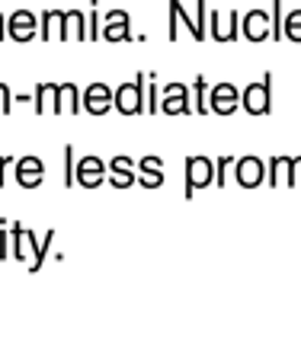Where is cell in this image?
I'll list each match as a JSON object with an SVG mask.
<instances>
[{"label":"cell","mask_w":301,"mask_h":361,"mask_svg":"<svg viewBox=\"0 0 301 361\" xmlns=\"http://www.w3.org/2000/svg\"><path fill=\"white\" fill-rule=\"evenodd\" d=\"M52 243H55V231H48L45 240H35V233L26 231L23 224H10V252H13V259L29 262V272H39L42 269L45 252Z\"/></svg>","instance_id":"cell-1"},{"label":"cell","mask_w":301,"mask_h":361,"mask_svg":"<svg viewBox=\"0 0 301 361\" xmlns=\"http://www.w3.org/2000/svg\"><path fill=\"white\" fill-rule=\"evenodd\" d=\"M144 80H148V74H138L135 80L112 90V109H119L122 116H141L144 112Z\"/></svg>","instance_id":"cell-2"},{"label":"cell","mask_w":301,"mask_h":361,"mask_svg":"<svg viewBox=\"0 0 301 361\" xmlns=\"http://www.w3.org/2000/svg\"><path fill=\"white\" fill-rule=\"evenodd\" d=\"M240 109H247L250 116H269L273 109V77H263V80L250 83V87L240 93Z\"/></svg>","instance_id":"cell-3"},{"label":"cell","mask_w":301,"mask_h":361,"mask_svg":"<svg viewBox=\"0 0 301 361\" xmlns=\"http://www.w3.org/2000/svg\"><path fill=\"white\" fill-rule=\"evenodd\" d=\"M215 185V160L212 157H189L186 160V189L183 195L192 198L199 189Z\"/></svg>","instance_id":"cell-4"},{"label":"cell","mask_w":301,"mask_h":361,"mask_svg":"<svg viewBox=\"0 0 301 361\" xmlns=\"http://www.w3.org/2000/svg\"><path fill=\"white\" fill-rule=\"evenodd\" d=\"M164 116H192V96L186 83H167L158 106Z\"/></svg>","instance_id":"cell-5"},{"label":"cell","mask_w":301,"mask_h":361,"mask_svg":"<svg viewBox=\"0 0 301 361\" xmlns=\"http://www.w3.org/2000/svg\"><path fill=\"white\" fill-rule=\"evenodd\" d=\"M234 183L240 189H256L266 183V164L260 157H237L234 160Z\"/></svg>","instance_id":"cell-6"},{"label":"cell","mask_w":301,"mask_h":361,"mask_svg":"<svg viewBox=\"0 0 301 361\" xmlns=\"http://www.w3.org/2000/svg\"><path fill=\"white\" fill-rule=\"evenodd\" d=\"M7 39H13V42L39 39V16L33 10H13L7 16Z\"/></svg>","instance_id":"cell-7"},{"label":"cell","mask_w":301,"mask_h":361,"mask_svg":"<svg viewBox=\"0 0 301 361\" xmlns=\"http://www.w3.org/2000/svg\"><path fill=\"white\" fill-rule=\"evenodd\" d=\"M208 109L215 116H234L240 109V90L234 83H215L208 90Z\"/></svg>","instance_id":"cell-8"},{"label":"cell","mask_w":301,"mask_h":361,"mask_svg":"<svg viewBox=\"0 0 301 361\" xmlns=\"http://www.w3.org/2000/svg\"><path fill=\"white\" fill-rule=\"evenodd\" d=\"M81 183L83 189H96L106 183V160L100 157H81V164H74V185Z\"/></svg>","instance_id":"cell-9"},{"label":"cell","mask_w":301,"mask_h":361,"mask_svg":"<svg viewBox=\"0 0 301 361\" xmlns=\"http://www.w3.org/2000/svg\"><path fill=\"white\" fill-rule=\"evenodd\" d=\"M81 109L90 112V116H106V112L112 109V90L110 83H90L87 90H83L81 96Z\"/></svg>","instance_id":"cell-10"},{"label":"cell","mask_w":301,"mask_h":361,"mask_svg":"<svg viewBox=\"0 0 301 361\" xmlns=\"http://www.w3.org/2000/svg\"><path fill=\"white\" fill-rule=\"evenodd\" d=\"M208 20H212L208 35H212L215 42H237L240 39V13H237V10H231L228 16H221L218 10H212V13H208Z\"/></svg>","instance_id":"cell-11"},{"label":"cell","mask_w":301,"mask_h":361,"mask_svg":"<svg viewBox=\"0 0 301 361\" xmlns=\"http://www.w3.org/2000/svg\"><path fill=\"white\" fill-rule=\"evenodd\" d=\"M273 26H269V13L266 10H250L240 16V35L250 42H266Z\"/></svg>","instance_id":"cell-12"},{"label":"cell","mask_w":301,"mask_h":361,"mask_svg":"<svg viewBox=\"0 0 301 361\" xmlns=\"http://www.w3.org/2000/svg\"><path fill=\"white\" fill-rule=\"evenodd\" d=\"M16 183L23 185V189H39L42 185V176H45V166H42V160L39 157H20L16 160Z\"/></svg>","instance_id":"cell-13"},{"label":"cell","mask_w":301,"mask_h":361,"mask_svg":"<svg viewBox=\"0 0 301 361\" xmlns=\"http://www.w3.org/2000/svg\"><path fill=\"white\" fill-rule=\"evenodd\" d=\"M100 39L106 42H125L131 39V16L125 10H110L106 13V26H103V35Z\"/></svg>","instance_id":"cell-14"},{"label":"cell","mask_w":301,"mask_h":361,"mask_svg":"<svg viewBox=\"0 0 301 361\" xmlns=\"http://www.w3.org/2000/svg\"><path fill=\"white\" fill-rule=\"evenodd\" d=\"M106 173H110V183L116 185V189H129V185L138 183V173H135L131 157H112L110 164H106Z\"/></svg>","instance_id":"cell-15"},{"label":"cell","mask_w":301,"mask_h":361,"mask_svg":"<svg viewBox=\"0 0 301 361\" xmlns=\"http://www.w3.org/2000/svg\"><path fill=\"white\" fill-rule=\"evenodd\" d=\"M58 112H71V116H81V87L71 80L58 83V96H55V116Z\"/></svg>","instance_id":"cell-16"},{"label":"cell","mask_w":301,"mask_h":361,"mask_svg":"<svg viewBox=\"0 0 301 361\" xmlns=\"http://www.w3.org/2000/svg\"><path fill=\"white\" fill-rule=\"evenodd\" d=\"M64 32V10H45L39 16V39H61Z\"/></svg>","instance_id":"cell-17"},{"label":"cell","mask_w":301,"mask_h":361,"mask_svg":"<svg viewBox=\"0 0 301 361\" xmlns=\"http://www.w3.org/2000/svg\"><path fill=\"white\" fill-rule=\"evenodd\" d=\"M64 39L87 42V13H81V10H64V32H61V42H64Z\"/></svg>","instance_id":"cell-18"},{"label":"cell","mask_w":301,"mask_h":361,"mask_svg":"<svg viewBox=\"0 0 301 361\" xmlns=\"http://www.w3.org/2000/svg\"><path fill=\"white\" fill-rule=\"evenodd\" d=\"M55 96H58V83H35V102H33L35 116L55 112Z\"/></svg>","instance_id":"cell-19"},{"label":"cell","mask_w":301,"mask_h":361,"mask_svg":"<svg viewBox=\"0 0 301 361\" xmlns=\"http://www.w3.org/2000/svg\"><path fill=\"white\" fill-rule=\"evenodd\" d=\"M288 173H292V157H269L266 185H288Z\"/></svg>","instance_id":"cell-20"},{"label":"cell","mask_w":301,"mask_h":361,"mask_svg":"<svg viewBox=\"0 0 301 361\" xmlns=\"http://www.w3.org/2000/svg\"><path fill=\"white\" fill-rule=\"evenodd\" d=\"M189 96H192V112H202V116H206L208 112V80L206 77H196V80H192Z\"/></svg>","instance_id":"cell-21"},{"label":"cell","mask_w":301,"mask_h":361,"mask_svg":"<svg viewBox=\"0 0 301 361\" xmlns=\"http://www.w3.org/2000/svg\"><path fill=\"white\" fill-rule=\"evenodd\" d=\"M206 16H208V0H196V13H192V39L196 42H206Z\"/></svg>","instance_id":"cell-22"},{"label":"cell","mask_w":301,"mask_h":361,"mask_svg":"<svg viewBox=\"0 0 301 361\" xmlns=\"http://www.w3.org/2000/svg\"><path fill=\"white\" fill-rule=\"evenodd\" d=\"M282 39L301 42V10H292V13L282 20Z\"/></svg>","instance_id":"cell-23"},{"label":"cell","mask_w":301,"mask_h":361,"mask_svg":"<svg viewBox=\"0 0 301 361\" xmlns=\"http://www.w3.org/2000/svg\"><path fill=\"white\" fill-rule=\"evenodd\" d=\"M144 112H150V116H158V74H148V80H144Z\"/></svg>","instance_id":"cell-24"},{"label":"cell","mask_w":301,"mask_h":361,"mask_svg":"<svg viewBox=\"0 0 301 361\" xmlns=\"http://www.w3.org/2000/svg\"><path fill=\"white\" fill-rule=\"evenodd\" d=\"M231 166H234V157H218L215 160V185H228L231 183Z\"/></svg>","instance_id":"cell-25"},{"label":"cell","mask_w":301,"mask_h":361,"mask_svg":"<svg viewBox=\"0 0 301 361\" xmlns=\"http://www.w3.org/2000/svg\"><path fill=\"white\" fill-rule=\"evenodd\" d=\"M282 0H273V10H269V26H273V32H269V39H282Z\"/></svg>","instance_id":"cell-26"},{"label":"cell","mask_w":301,"mask_h":361,"mask_svg":"<svg viewBox=\"0 0 301 361\" xmlns=\"http://www.w3.org/2000/svg\"><path fill=\"white\" fill-rule=\"evenodd\" d=\"M74 147H71V144H64V185H74Z\"/></svg>","instance_id":"cell-27"},{"label":"cell","mask_w":301,"mask_h":361,"mask_svg":"<svg viewBox=\"0 0 301 361\" xmlns=\"http://www.w3.org/2000/svg\"><path fill=\"white\" fill-rule=\"evenodd\" d=\"M164 170V160L160 157H141L135 164V173H160Z\"/></svg>","instance_id":"cell-28"},{"label":"cell","mask_w":301,"mask_h":361,"mask_svg":"<svg viewBox=\"0 0 301 361\" xmlns=\"http://www.w3.org/2000/svg\"><path fill=\"white\" fill-rule=\"evenodd\" d=\"M138 185H144V189H160V185H164V170L160 173H138Z\"/></svg>","instance_id":"cell-29"},{"label":"cell","mask_w":301,"mask_h":361,"mask_svg":"<svg viewBox=\"0 0 301 361\" xmlns=\"http://www.w3.org/2000/svg\"><path fill=\"white\" fill-rule=\"evenodd\" d=\"M167 39H179V20H177V0H170V23H167Z\"/></svg>","instance_id":"cell-30"},{"label":"cell","mask_w":301,"mask_h":361,"mask_svg":"<svg viewBox=\"0 0 301 361\" xmlns=\"http://www.w3.org/2000/svg\"><path fill=\"white\" fill-rule=\"evenodd\" d=\"M7 256H10V224L0 221V259H7Z\"/></svg>","instance_id":"cell-31"},{"label":"cell","mask_w":301,"mask_h":361,"mask_svg":"<svg viewBox=\"0 0 301 361\" xmlns=\"http://www.w3.org/2000/svg\"><path fill=\"white\" fill-rule=\"evenodd\" d=\"M100 35H103V26H100V16H96V10H93V13H87V42L100 39Z\"/></svg>","instance_id":"cell-32"},{"label":"cell","mask_w":301,"mask_h":361,"mask_svg":"<svg viewBox=\"0 0 301 361\" xmlns=\"http://www.w3.org/2000/svg\"><path fill=\"white\" fill-rule=\"evenodd\" d=\"M0 109H4V116L13 109V93H10V87L4 80H0Z\"/></svg>","instance_id":"cell-33"},{"label":"cell","mask_w":301,"mask_h":361,"mask_svg":"<svg viewBox=\"0 0 301 361\" xmlns=\"http://www.w3.org/2000/svg\"><path fill=\"white\" fill-rule=\"evenodd\" d=\"M288 185H301V157H292V173H288Z\"/></svg>","instance_id":"cell-34"},{"label":"cell","mask_w":301,"mask_h":361,"mask_svg":"<svg viewBox=\"0 0 301 361\" xmlns=\"http://www.w3.org/2000/svg\"><path fill=\"white\" fill-rule=\"evenodd\" d=\"M13 166V157H0V189L7 185V170Z\"/></svg>","instance_id":"cell-35"},{"label":"cell","mask_w":301,"mask_h":361,"mask_svg":"<svg viewBox=\"0 0 301 361\" xmlns=\"http://www.w3.org/2000/svg\"><path fill=\"white\" fill-rule=\"evenodd\" d=\"M4 35H7V20H4V13H0V42H4Z\"/></svg>","instance_id":"cell-36"}]
</instances>
